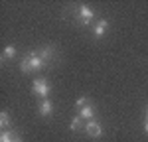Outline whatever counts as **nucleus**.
<instances>
[{"mask_svg":"<svg viewBox=\"0 0 148 142\" xmlns=\"http://www.w3.org/2000/svg\"><path fill=\"white\" fill-rule=\"evenodd\" d=\"M46 65H47V63L40 57V53H38V51H32V53L24 55L22 61H20V69H22V73H30V71L44 69Z\"/></svg>","mask_w":148,"mask_h":142,"instance_id":"nucleus-1","label":"nucleus"},{"mask_svg":"<svg viewBox=\"0 0 148 142\" xmlns=\"http://www.w3.org/2000/svg\"><path fill=\"white\" fill-rule=\"evenodd\" d=\"M32 91H34L36 95H40V97L46 99L47 95H49V91H51V87H49V83H47L44 77H40V79H36V81L32 83Z\"/></svg>","mask_w":148,"mask_h":142,"instance_id":"nucleus-2","label":"nucleus"},{"mask_svg":"<svg viewBox=\"0 0 148 142\" xmlns=\"http://www.w3.org/2000/svg\"><path fill=\"white\" fill-rule=\"evenodd\" d=\"M77 18L81 20V24H83V26H89V24L93 22V18H95V14H93V10L89 8V6L81 4L79 8H77Z\"/></svg>","mask_w":148,"mask_h":142,"instance_id":"nucleus-3","label":"nucleus"},{"mask_svg":"<svg viewBox=\"0 0 148 142\" xmlns=\"http://www.w3.org/2000/svg\"><path fill=\"white\" fill-rule=\"evenodd\" d=\"M85 130H87V134H89L91 138H99V136L103 134V126L97 122V120H89L87 126H85Z\"/></svg>","mask_w":148,"mask_h":142,"instance_id":"nucleus-4","label":"nucleus"},{"mask_svg":"<svg viewBox=\"0 0 148 142\" xmlns=\"http://www.w3.org/2000/svg\"><path fill=\"white\" fill-rule=\"evenodd\" d=\"M79 117L83 118V120H87V122H89V120H95V106L93 105H85L83 106V109H79Z\"/></svg>","mask_w":148,"mask_h":142,"instance_id":"nucleus-5","label":"nucleus"},{"mask_svg":"<svg viewBox=\"0 0 148 142\" xmlns=\"http://www.w3.org/2000/svg\"><path fill=\"white\" fill-rule=\"evenodd\" d=\"M51 113H53V105H51V101H49V99H44V101L40 103V115L49 117Z\"/></svg>","mask_w":148,"mask_h":142,"instance_id":"nucleus-6","label":"nucleus"},{"mask_svg":"<svg viewBox=\"0 0 148 142\" xmlns=\"http://www.w3.org/2000/svg\"><path fill=\"white\" fill-rule=\"evenodd\" d=\"M107 28H109V22H107V20H99V22L93 26V34L97 36V38H101V36L107 32Z\"/></svg>","mask_w":148,"mask_h":142,"instance_id":"nucleus-7","label":"nucleus"},{"mask_svg":"<svg viewBox=\"0 0 148 142\" xmlns=\"http://www.w3.org/2000/svg\"><path fill=\"white\" fill-rule=\"evenodd\" d=\"M38 53H40V57L44 59L46 63H49V59L53 57V47H44V49H42V51H38Z\"/></svg>","mask_w":148,"mask_h":142,"instance_id":"nucleus-8","label":"nucleus"},{"mask_svg":"<svg viewBox=\"0 0 148 142\" xmlns=\"http://www.w3.org/2000/svg\"><path fill=\"white\" fill-rule=\"evenodd\" d=\"M16 132H12V130H2V136H0V142H14L16 140Z\"/></svg>","mask_w":148,"mask_h":142,"instance_id":"nucleus-9","label":"nucleus"},{"mask_svg":"<svg viewBox=\"0 0 148 142\" xmlns=\"http://www.w3.org/2000/svg\"><path fill=\"white\" fill-rule=\"evenodd\" d=\"M14 55H16V47L8 46L6 49H4V53H2V61H8V59H12Z\"/></svg>","mask_w":148,"mask_h":142,"instance_id":"nucleus-10","label":"nucleus"},{"mask_svg":"<svg viewBox=\"0 0 148 142\" xmlns=\"http://www.w3.org/2000/svg\"><path fill=\"white\" fill-rule=\"evenodd\" d=\"M0 126H2L4 130L10 126V117H8V113H6V111H2V113H0Z\"/></svg>","mask_w":148,"mask_h":142,"instance_id":"nucleus-11","label":"nucleus"},{"mask_svg":"<svg viewBox=\"0 0 148 142\" xmlns=\"http://www.w3.org/2000/svg\"><path fill=\"white\" fill-rule=\"evenodd\" d=\"M81 122H83V118L77 115V117H73V120H71V130H79Z\"/></svg>","mask_w":148,"mask_h":142,"instance_id":"nucleus-12","label":"nucleus"},{"mask_svg":"<svg viewBox=\"0 0 148 142\" xmlns=\"http://www.w3.org/2000/svg\"><path fill=\"white\" fill-rule=\"evenodd\" d=\"M85 105H89V99H87V97H79V99L75 101V106H77V109H83Z\"/></svg>","mask_w":148,"mask_h":142,"instance_id":"nucleus-13","label":"nucleus"},{"mask_svg":"<svg viewBox=\"0 0 148 142\" xmlns=\"http://www.w3.org/2000/svg\"><path fill=\"white\" fill-rule=\"evenodd\" d=\"M144 130L148 132V118H146V122H144Z\"/></svg>","mask_w":148,"mask_h":142,"instance_id":"nucleus-14","label":"nucleus"},{"mask_svg":"<svg viewBox=\"0 0 148 142\" xmlns=\"http://www.w3.org/2000/svg\"><path fill=\"white\" fill-rule=\"evenodd\" d=\"M14 142H22V138H20V136H16V140H14Z\"/></svg>","mask_w":148,"mask_h":142,"instance_id":"nucleus-15","label":"nucleus"},{"mask_svg":"<svg viewBox=\"0 0 148 142\" xmlns=\"http://www.w3.org/2000/svg\"><path fill=\"white\" fill-rule=\"evenodd\" d=\"M146 118H148V113H146Z\"/></svg>","mask_w":148,"mask_h":142,"instance_id":"nucleus-16","label":"nucleus"}]
</instances>
